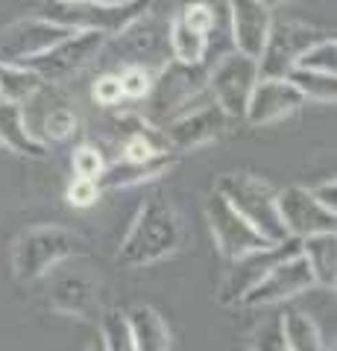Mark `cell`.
I'll list each match as a JSON object with an SVG mask.
<instances>
[{
    "mask_svg": "<svg viewBox=\"0 0 337 351\" xmlns=\"http://www.w3.org/2000/svg\"><path fill=\"white\" fill-rule=\"evenodd\" d=\"M182 243H185L182 217L167 199L153 196V199H147L138 208V214L132 219V226H129L115 261L124 269H141V267H150V263L170 258L173 252L182 249Z\"/></svg>",
    "mask_w": 337,
    "mask_h": 351,
    "instance_id": "obj_1",
    "label": "cell"
},
{
    "mask_svg": "<svg viewBox=\"0 0 337 351\" xmlns=\"http://www.w3.org/2000/svg\"><path fill=\"white\" fill-rule=\"evenodd\" d=\"M217 193H223L229 205L241 214L267 243H281L288 240V232L281 226L279 208H276V191L267 182H261L253 173H226L214 184Z\"/></svg>",
    "mask_w": 337,
    "mask_h": 351,
    "instance_id": "obj_2",
    "label": "cell"
},
{
    "mask_svg": "<svg viewBox=\"0 0 337 351\" xmlns=\"http://www.w3.org/2000/svg\"><path fill=\"white\" fill-rule=\"evenodd\" d=\"M82 252V240L62 226H36L12 246V272L21 284L38 281L71 255Z\"/></svg>",
    "mask_w": 337,
    "mask_h": 351,
    "instance_id": "obj_3",
    "label": "cell"
},
{
    "mask_svg": "<svg viewBox=\"0 0 337 351\" xmlns=\"http://www.w3.org/2000/svg\"><path fill=\"white\" fill-rule=\"evenodd\" d=\"M153 6V0H129L121 6H108V3H94V0H80V3H71V0H56V3L45 6L38 15H45L50 21H56L62 27L71 29H97L103 36H121L129 27L135 24L138 18H144Z\"/></svg>",
    "mask_w": 337,
    "mask_h": 351,
    "instance_id": "obj_4",
    "label": "cell"
},
{
    "mask_svg": "<svg viewBox=\"0 0 337 351\" xmlns=\"http://www.w3.org/2000/svg\"><path fill=\"white\" fill-rule=\"evenodd\" d=\"M106 41H108V36H103V32H97V29H77V32H71L68 38L50 44L47 50H41L38 56H32L21 64L32 68L45 82H65L100 56Z\"/></svg>",
    "mask_w": 337,
    "mask_h": 351,
    "instance_id": "obj_5",
    "label": "cell"
},
{
    "mask_svg": "<svg viewBox=\"0 0 337 351\" xmlns=\"http://www.w3.org/2000/svg\"><path fill=\"white\" fill-rule=\"evenodd\" d=\"M255 82H258V59L246 56L241 50H232L209 71L205 91L229 114V120H244Z\"/></svg>",
    "mask_w": 337,
    "mask_h": 351,
    "instance_id": "obj_6",
    "label": "cell"
},
{
    "mask_svg": "<svg viewBox=\"0 0 337 351\" xmlns=\"http://www.w3.org/2000/svg\"><path fill=\"white\" fill-rule=\"evenodd\" d=\"M205 94L161 126V135H165L167 149L191 152V149H200L205 144H211V141H217L226 132V126H229V114H226L223 108Z\"/></svg>",
    "mask_w": 337,
    "mask_h": 351,
    "instance_id": "obj_7",
    "label": "cell"
},
{
    "mask_svg": "<svg viewBox=\"0 0 337 351\" xmlns=\"http://www.w3.org/2000/svg\"><path fill=\"white\" fill-rule=\"evenodd\" d=\"M205 80H209V71H205V62L200 64H185L170 59L165 68L156 73L153 88H150L147 100L153 106V117H176L182 108H188L194 100H200L205 94ZM150 117V120H153Z\"/></svg>",
    "mask_w": 337,
    "mask_h": 351,
    "instance_id": "obj_8",
    "label": "cell"
},
{
    "mask_svg": "<svg viewBox=\"0 0 337 351\" xmlns=\"http://www.w3.org/2000/svg\"><path fill=\"white\" fill-rule=\"evenodd\" d=\"M311 287H317L314 281V272L308 267L305 255L297 249L293 255L281 258L279 263H273L264 276H261L253 287L244 293L241 304L246 307H267V304H279V302H288L299 293H308Z\"/></svg>",
    "mask_w": 337,
    "mask_h": 351,
    "instance_id": "obj_9",
    "label": "cell"
},
{
    "mask_svg": "<svg viewBox=\"0 0 337 351\" xmlns=\"http://www.w3.org/2000/svg\"><path fill=\"white\" fill-rule=\"evenodd\" d=\"M297 249H299V240L288 237V240H281V243H270V246L249 249V252H244V255H237L235 261H229V272H226L220 290H217V302H220L223 307L241 304L244 293L253 287V284L264 276L273 263L293 255Z\"/></svg>",
    "mask_w": 337,
    "mask_h": 351,
    "instance_id": "obj_10",
    "label": "cell"
},
{
    "mask_svg": "<svg viewBox=\"0 0 337 351\" xmlns=\"http://www.w3.org/2000/svg\"><path fill=\"white\" fill-rule=\"evenodd\" d=\"M205 219H209L214 246L226 261H235L237 255H244V252H249V249L270 246L267 240L229 205V199L217 191L205 199Z\"/></svg>",
    "mask_w": 337,
    "mask_h": 351,
    "instance_id": "obj_11",
    "label": "cell"
},
{
    "mask_svg": "<svg viewBox=\"0 0 337 351\" xmlns=\"http://www.w3.org/2000/svg\"><path fill=\"white\" fill-rule=\"evenodd\" d=\"M320 36V29L299 21H273L264 47L258 53V76H288L290 68H297L299 53Z\"/></svg>",
    "mask_w": 337,
    "mask_h": 351,
    "instance_id": "obj_12",
    "label": "cell"
},
{
    "mask_svg": "<svg viewBox=\"0 0 337 351\" xmlns=\"http://www.w3.org/2000/svg\"><path fill=\"white\" fill-rule=\"evenodd\" d=\"M71 27H62L56 21H50L45 15H30L21 18L15 24H9L0 29V62H12L21 64L32 56H38L41 50H47L50 44H56L62 38H68Z\"/></svg>",
    "mask_w": 337,
    "mask_h": 351,
    "instance_id": "obj_13",
    "label": "cell"
},
{
    "mask_svg": "<svg viewBox=\"0 0 337 351\" xmlns=\"http://www.w3.org/2000/svg\"><path fill=\"white\" fill-rule=\"evenodd\" d=\"M276 208L281 217L288 237H308V234H320V232H337V214L323 208L317 199L311 196L308 188H285L276 191Z\"/></svg>",
    "mask_w": 337,
    "mask_h": 351,
    "instance_id": "obj_14",
    "label": "cell"
},
{
    "mask_svg": "<svg viewBox=\"0 0 337 351\" xmlns=\"http://www.w3.org/2000/svg\"><path fill=\"white\" fill-rule=\"evenodd\" d=\"M305 103L308 100L288 76H258L253 94H249L244 120H249L253 126H270L299 112Z\"/></svg>",
    "mask_w": 337,
    "mask_h": 351,
    "instance_id": "obj_15",
    "label": "cell"
},
{
    "mask_svg": "<svg viewBox=\"0 0 337 351\" xmlns=\"http://www.w3.org/2000/svg\"><path fill=\"white\" fill-rule=\"evenodd\" d=\"M229 18L235 50L258 59V53L267 41L270 24H273V9H267L261 0H229Z\"/></svg>",
    "mask_w": 337,
    "mask_h": 351,
    "instance_id": "obj_16",
    "label": "cell"
},
{
    "mask_svg": "<svg viewBox=\"0 0 337 351\" xmlns=\"http://www.w3.org/2000/svg\"><path fill=\"white\" fill-rule=\"evenodd\" d=\"M173 164H176V152L173 149H161L144 161L121 158L117 164H106L103 173L97 176V184H100V191L135 188V184H147V182H156L161 176H167V170Z\"/></svg>",
    "mask_w": 337,
    "mask_h": 351,
    "instance_id": "obj_17",
    "label": "cell"
},
{
    "mask_svg": "<svg viewBox=\"0 0 337 351\" xmlns=\"http://www.w3.org/2000/svg\"><path fill=\"white\" fill-rule=\"evenodd\" d=\"M50 307L68 316L91 319L97 313V284L85 276H59L50 284Z\"/></svg>",
    "mask_w": 337,
    "mask_h": 351,
    "instance_id": "obj_18",
    "label": "cell"
},
{
    "mask_svg": "<svg viewBox=\"0 0 337 351\" xmlns=\"http://www.w3.org/2000/svg\"><path fill=\"white\" fill-rule=\"evenodd\" d=\"M0 144L27 158H47L45 141H38L27 126L24 106L12 100H0Z\"/></svg>",
    "mask_w": 337,
    "mask_h": 351,
    "instance_id": "obj_19",
    "label": "cell"
},
{
    "mask_svg": "<svg viewBox=\"0 0 337 351\" xmlns=\"http://www.w3.org/2000/svg\"><path fill=\"white\" fill-rule=\"evenodd\" d=\"M129 328H132L135 351H167L170 348V328L153 304H132L126 311Z\"/></svg>",
    "mask_w": 337,
    "mask_h": 351,
    "instance_id": "obj_20",
    "label": "cell"
},
{
    "mask_svg": "<svg viewBox=\"0 0 337 351\" xmlns=\"http://www.w3.org/2000/svg\"><path fill=\"white\" fill-rule=\"evenodd\" d=\"M299 252L305 255L317 287L334 290V284H337V234L334 232H320V234L302 237Z\"/></svg>",
    "mask_w": 337,
    "mask_h": 351,
    "instance_id": "obj_21",
    "label": "cell"
},
{
    "mask_svg": "<svg viewBox=\"0 0 337 351\" xmlns=\"http://www.w3.org/2000/svg\"><path fill=\"white\" fill-rule=\"evenodd\" d=\"M279 325H281V339H285V351H323L325 348L323 331L314 322V316L288 307L279 316Z\"/></svg>",
    "mask_w": 337,
    "mask_h": 351,
    "instance_id": "obj_22",
    "label": "cell"
},
{
    "mask_svg": "<svg viewBox=\"0 0 337 351\" xmlns=\"http://www.w3.org/2000/svg\"><path fill=\"white\" fill-rule=\"evenodd\" d=\"M167 41H170V56L185 64H200L205 62V50H209V36L200 29L188 27L179 15L170 18L167 24Z\"/></svg>",
    "mask_w": 337,
    "mask_h": 351,
    "instance_id": "obj_23",
    "label": "cell"
},
{
    "mask_svg": "<svg viewBox=\"0 0 337 351\" xmlns=\"http://www.w3.org/2000/svg\"><path fill=\"white\" fill-rule=\"evenodd\" d=\"M41 85H45V80L27 64L0 62V100H12L24 106L41 91Z\"/></svg>",
    "mask_w": 337,
    "mask_h": 351,
    "instance_id": "obj_24",
    "label": "cell"
},
{
    "mask_svg": "<svg viewBox=\"0 0 337 351\" xmlns=\"http://www.w3.org/2000/svg\"><path fill=\"white\" fill-rule=\"evenodd\" d=\"M288 80L302 91L305 100L314 103H334L337 100V73H320L305 68H290Z\"/></svg>",
    "mask_w": 337,
    "mask_h": 351,
    "instance_id": "obj_25",
    "label": "cell"
},
{
    "mask_svg": "<svg viewBox=\"0 0 337 351\" xmlns=\"http://www.w3.org/2000/svg\"><path fill=\"white\" fill-rule=\"evenodd\" d=\"M100 339L106 351H135L132 346V328H129V316L121 307H112L100 316Z\"/></svg>",
    "mask_w": 337,
    "mask_h": 351,
    "instance_id": "obj_26",
    "label": "cell"
},
{
    "mask_svg": "<svg viewBox=\"0 0 337 351\" xmlns=\"http://www.w3.org/2000/svg\"><path fill=\"white\" fill-rule=\"evenodd\" d=\"M297 68L337 73V41H334V36H320L314 44H308V47L299 53Z\"/></svg>",
    "mask_w": 337,
    "mask_h": 351,
    "instance_id": "obj_27",
    "label": "cell"
},
{
    "mask_svg": "<svg viewBox=\"0 0 337 351\" xmlns=\"http://www.w3.org/2000/svg\"><path fill=\"white\" fill-rule=\"evenodd\" d=\"M121 80V91H124V100H147L150 88H153L156 73L147 68V64H126V68L117 73Z\"/></svg>",
    "mask_w": 337,
    "mask_h": 351,
    "instance_id": "obj_28",
    "label": "cell"
},
{
    "mask_svg": "<svg viewBox=\"0 0 337 351\" xmlns=\"http://www.w3.org/2000/svg\"><path fill=\"white\" fill-rule=\"evenodd\" d=\"M77 129H80V117L71 112L68 106H59V108H53V112L45 117V135L50 141H68L77 135Z\"/></svg>",
    "mask_w": 337,
    "mask_h": 351,
    "instance_id": "obj_29",
    "label": "cell"
},
{
    "mask_svg": "<svg viewBox=\"0 0 337 351\" xmlns=\"http://www.w3.org/2000/svg\"><path fill=\"white\" fill-rule=\"evenodd\" d=\"M185 24L205 32V36H211V29L217 27V15H214V6L205 3V0H191V3H185L179 12H176Z\"/></svg>",
    "mask_w": 337,
    "mask_h": 351,
    "instance_id": "obj_30",
    "label": "cell"
},
{
    "mask_svg": "<svg viewBox=\"0 0 337 351\" xmlns=\"http://www.w3.org/2000/svg\"><path fill=\"white\" fill-rule=\"evenodd\" d=\"M100 184H97V179H85V176H73L68 191H65V199H68L71 208H91L97 205V199H100Z\"/></svg>",
    "mask_w": 337,
    "mask_h": 351,
    "instance_id": "obj_31",
    "label": "cell"
},
{
    "mask_svg": "<svg viewBox=\"0 0 337 351\" xmlns=\"http://www.w3.org/2000/svg\"><path fill=\"white\" fill-rule=\"evenodd\" d=\"M73 176H85V179H97V176L103 173L106 161L100 156V149L91 147V144H82L73 149Z\"/></svg>",
    "mask_w": 337,
    "mask_h": 351,
    "instance_id": "obj_32",
    "label": "cell"
},
{
    "mask_svg": "<svg viewBox=\"0 0 337 351\" xmlns=\"http://www.w3.org/2000/svg\"><path fill=\"white\" fill-rule=\"evenodd\" d=\"M249 348H261V351H285V339H281V325L279 316L270 319L264 325H258L253 334H249Z\"/></svg>",
    "mask_w": 337,
    "mask_h": 351,
    "instance_id": "obj_33",
    "label": "cell"
},
{
    "mask_svg": "<svg viewBox=\"0 0 337 351\" xmlns=\"http://www.w3.org/2000/svg\"><path fill=\"white\" fill-rule=\"evenodd\" d=\"M91 100H94L97 106H106V108L124 103V91H121V80H117V73H103L100 80L94 82Z\"/></svg>",
    "mask_w": 337,
    "mask_h": 351,
    "instance_id": "obj_34",
    "label": "cell"
},
{
    "mask_svg": "<svg viewBox=\"0 0 337 351\" xmlns=\"http://www.w3.org/2000/svg\"><path fill=\"white\" fill-rule=\"evenodd\" d=\"M311 196L323 208H329V211L337 214V182H334V176H332V179H325V182H320L317 188H311Z\"/></svg>",
    "mask_w": 337,
    "mask_h": 351,
    "instance_id": "obj_35",
    "label": "cell"
},
{
    "mask_svg": "<svg viewBox=\"0 0 337 351\" xmlns=\"http://www.w3.org/2000/svg\"><path fill=\"white\" fill-rule=\"evenodd\" d=\"M267 9H279V6H285V3H290V0H261Z\"/></svg>",
    "mask_w": 337,
    "mask_h": 351,
    "instance_id": "obj_36",
    "label": "cell"
},
{
    "mask_svg": "<svg viewBox=\"0 0 337 351\" xmlns=\"http://www.w3.org/2000/svg\"><path fill=\"white\" fill-rule=\"evenodd\" d=\"M94 3H108V6H121V3H129V0H94Z\"/></svg>",
    "mask_w": 337,
    "mask_h": 351,
    "instance_id": "obj_37",
    "label": "cell"
},
{
    "mask_svg": "<svg viewBox=\"0 0 337 351\" xmlns=\"http://www.w3.org/2000/svg\"><path fill=\"white\" fill-rule=\"evenodd\" d=\"M71 3H80V0H71Z\"/></svg>",
    "mask_w": 337,
    "mask_h": 351,
    "instance_id": "obj_38",
    "label": "cell"
}]
</instances>
